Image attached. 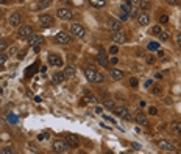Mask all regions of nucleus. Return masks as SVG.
<instances>
[{
    "instance_id": "nucleus-1",
    "label": "nucleus",
    "mask_w": 181,
    "mask_h": 154,
    "mask_svg": "<svg viewBox=\"0 0 181 154\" xmlns=\"http://www.w3.org/2000/svg\"><path fill=\"white\" fill-rule=\"evenodd\" d=\"M67 148H69L67 142H66V140H61V139H58V140H55V142L52 143V150H53L55 153H58V154L64 153Z\"/></svg>"
},
{
    "instance_id": "nucleus-2",
    "label": "nucleus",
    "mask_w": 181,
    "mask_h": 154,
    "mask_svg": "<svg viewBox=\"0 0 181 154\" xmlns=\"http://www.w3.org/2000/svg\"><path fill=\"white\" fill-rule=\"evenodd\" d=\"M70 35L75 36V38H83V36L86 35V30H85V27L80 25V24H72V27H70Z\"/></svg>"
},
{
    "instance_id": "nucleus-3",
    "label": "nucleus",
    "mask_w": 181,
    "mask_h": 154,
    "mask_svg": "<svg viewBox=\"0 0 181 154\" xmlns=\"http://www.w3.org/2000/svg\"><path fill=\"white\" fill-rule=\"evenodd\" d=\"M56 42L58 44H63V45H67V44H70L72 42V35L70 33H67V31H59L58 35H56Z\"/></svg>"
},
{
    "instance_id": "nucleus-4",
    "label": "nucleus",
    "mask_w": 181,
    "mask_h": 154,
    "mask_svg": "<svg viewBox=\"0 0 181 154\" xmlns=\"http://www.w3.org/2000/svg\"><path fill=\"white\" fill-rule=\"evenodd\" d=\"M56 16H58L59 19H63V20H70V19L74 17V13H72L69 8H59V9L56 11Z\"/></svg>"
},
{
    "instance_id": "nucleus-5",
    "label": "nucleus",
    "mask_w": 181,
    "mask_h": 154,
    "mask_svg": "<svg viewBox=\"0 0 181 154\" xmlns=\"http://www.w3.org/2000/svg\"><path fill=\"white\" fill-rule=\"evenodd\" d=\"M108 28L114 33L122 31V22L119 19H108Z\"/></svg>"
},
{
    "instance_id": "nucleus-6",
    "label": "nucleus",
    "mask_w": 181,
    "mask_h": 154,
    "mask_svg": "<svg viewBox=\"0 0 181 154\" xmlns=\"http://www.w3.org/2000/svg\"><path fill=\"white\" fill-rule=\"evenodd\" d=\"M42 40H44V39H42L41 35H33V36L30 38L28 42H30V45L35 48V51H39V45L42 44Z\"/></svg>"
},
{
    "instance_id": "nucleus-7",
    "label": "nucleus",
    "mask_w": 181,
    "mask_h": 154,
    "mask_svg": "<svg viewBox=\"0 0 181 154\" xmlns=\"http://www.w3.org/2000/svg\"><path fill=\"white\" fill-rule=\"evenodd\" d=\"M17 35H19V38H31L33 36V28L30 25H24V27L19 28Z\"/></svg>"
},
{
    "instance_id": "nucleus-8",
    "label": "nucleus",
    "mask_w": 181,
    "mask_h": 154,
    "mask_svg": "<svg viewBox=\"0 0 181 154\" xmlns=\"http://www.w3.org/2000/svg\"><path fill=\"white\" fill-rule=\"evenodd\" d=\"M158 148L162 150V151H166V153L175 151V146H173L170 142H167V140H159V142H158Z\"/></svg>"
},
{
    "instance_id": "nucleus-9",
    "label": "nucleus",
    "mask_w": 181,
    "mask_h": 154,
    "mask_svg": "<svg viewBox=\"0 0 181 154\" xmlns=\"http://www.w3.org/2000/svg\"><path fill=\"white\" fill-rule=\"evenodd\" d=\"M114 114H116L117 117H120V118H123V120H130V118H131L130 112H128V109H127V108H123V106L116 108V109H114Z\"/></svg>"
},
{
    "instance_id": "nucleus-10",
    "label": "nucleus",
    "mask_w": 181,
    "mask_h": 154,
    "mask_svg": "<svg viewBox=\"0 0 181 154\" xmlns=\"http://www.w3.org/2000/svg\"><path fill=\"white\" fill-rule=\"evenodd\" d=\"M39 25H41L42 28H48V27H52V25H53V17H52V16H48V14L41 16V17H39Z\"/></svg>"
},
{
    "instance_id": "nucleus-11",
    "label": "nucleus",
    "mask_w": 181,
    "mask_h": 154,
    "mask_svg": "<svg viewBox=\"0 0 181 154\" xmlns=\"http://www.w3.org/2000/svg\"><path fill=\"white\" fill-rule=\"evenodd\" d=\"M8 20H9V25H11V27H19V25H20V20H22V16H20L19 13H11Z\"/></svg>"
},
{
    "instance_id": "nucleus-12",
    "label": "nucleus",
    "mask_w": 181,
    "mask_h": 154,
    "mask_svg": "<svg viewBox=\"0 0 181 154\" xmlns=\"http://www.w3.org/2000/svg\"><path fill=\"white\" fill-rule=\"evenodd\" d=\"M97 61H98V64H100V66H103V67H106V66L109 64V59H108V56H106V51H105V50H100V51L97 53Z\"/></svg>"
},
{
    "instance_id": "nucleus-13",
    "label": "nucleus",
    "mask_w": 181,
    "mask_h": 154,
    "mask_svg": "<svg viewBox=\"0 0 181 154\" xmlns=\"http://www.w3.org/2000/svg\"><path fill=\"white\" fill-rule=\"evenodd\" d=\"M66 142H67V145L72 146V148H78V146H80V140H78V137L74 135V134H67V135H66Z\"/></svg>"
},
{
    "instance_id": "nucleus-14",
    "label": "nucleus",
    "mask_w": 181,
    "mask_h": 154,
    "mask_svg": "<svg viewBox=\"0 0 181 154\" xmlns=\"http://www.w3.org/2000/svg\"><path fill=\"white\" fill-rule=\"evenodd\" d=\"M111 39H112V42H114L116 45H117V44H123V42L127 40V35H125L123 31H117V33H112Z\"/></svg>"
},
{
    "instance_id": "nucleus-15",
    "label": "nucleus",
    "mask_w": 181,
    "mask_h": 154,
    "mask_svg": "<svg viewBox=\"0 0 181 154\" xmlns=\"http://www.w3.org/2000/svg\"><path fill=\"white\" fill-rule=\"evenodd\" d=\"M137 22H139V25L145 27V25L150 24V16H148L147 13H139V14H137Z\"/></svg>"
},
{
    "instance_id": "nucleus-16",
    "label": "nucleus",
    "mask_w": 181,
    "mask_h": 154,
    "mask_svg": "<svg viewBox=\"0 0 181 154\" xmlns=\"http://www.w3.org/2000/svg\"><path fill=\"white\" fill-rule=\"evenodd\" d=\"M85 75H86V78H88V81H95V75H97V72L94 70V66L90 64V66H88L86 69H85Z\"/></svg>"
},
{
    "instance_id": "nucleus-17",
    "label": "nucleus",
    "mask_w": 181,
    "mask_h": 154,
    "mask_svg": "<svg viewBox=\"0 0 181 154\" xmlns=\"http://www.w3.org/2000/svg\"><path fill=\"white\" fill-rule=\"evenodd\" d=\"M48 62H50L52 66H56V67H61V66H63V59H61V56H58V55H50V56H48Z\"/></svg>"
},
{
    "instance_id": "nucleus-18",
    "label": "nucleus",
    "mask_w": 181,
    "mask_h": 154,
    "mask_svg": "<svg viewBox=\"0 0 181 154\" xmlns=\"http://www.w3.org/2000/svg\"><path fill=\"white\" fill-rule=\"evenodd\" d=\"M134 120H136V123H137V125H140V126H147V125H148L147 117L144 115L142 112H137V114L134 115Z\"/></svg>"
},
{
    "instance_id": "nucleus-19",
    "label": "nucleus",
    "mask_w": 181,
    "mask_h": 154,
    "mask_svg": "<svg viewBox=\"0 0 181 154\" xmlns=\"http://www.w3.org/2000/svg\"><path fill=\"white\" fill-rule=\"evenodd\" d=\"M83 103H92V104H95V103H97V98H95L92 93H89L88 90H85V95H83Z\"/></svg>"
},
{
    "instance_id": "nucleus-20",
    "label": "nucleus",
    "mask_w": 181,
    "mask_h": 154,
    "mask_svg": "<svg viewBox=\"0 0 181 154\" xmlns=\"http://www.w3.org/2000/svg\"><path fill=\"white\" fill-rule=\"evenodd\" d=\"M111 78H112L114 81H120V79L123 78V72L119 70V69H112V70H111Z\"/></svg>"
},
{
    "instance_id": "nucleus-21",
    "label": "nucleus",
    "mask_w": 181,
    "mask_h": 154,
    "mask_svg": "<svg viewBox=\"0 0 181 154\" xmlns=\"http://www.w3.org/2000/svg\"><path fill=\"white\" fill-rule=\"evenodd\" d=\"M63 73H64L66 79H67V78H74V77H75V69H74L72 66H67V67H66V70H64Z\"/></svg>"
},
{
    "instance_id": "nucleus-22",
    "label": "nucleus",
    "mask_w": 181,
    "mask_h": 154,
    "mask_svg": "<svg viewBox=\"0 0 181 154\" xmlns=\"http://www.w3.org/2000/svg\"><path fill=\"white\" fill-rule=\"evenodd\" d=\"M52 79H53L55 84H61L63 81H66V77H64V73H55Z\"/></svg>"
},
{
    "instance_id": "nucleus-23",
    "label": "nucleus",
    "mask_w": 181,
    "mask_h": 154,
    "mask_svg": "<svg viewBox=\"0 0 181 154\" xmlns=\"http://www.w3.org/2000/svg\"><path fill=\"white\" fill-rule=\"evenodd\" d=\"M89 3H90V6H94V8H103V6H106L105 0H90Z\"/></svg>"
},
{
    "instance_id": "nucleus-24",
    "label": "nucleus",
    "mask_w": 181,
    "mask_h": 154,
    "mask_svg": "<svg viewBox=\"0 0 181 154\" xmlns=\"http://www.w3.org/2000/svg\"><path fill=\"white\" fill-rule=\"evenodd\" d=\"M151 93H153V95H161V93H162V86H159V84H153V87H151Z\"/></svg>"
},
{
    "instance_id": "nucleus-25",
    "label": "nucleus",
    "mask_w": 181,
    "mask_h": 154,
    "mask_svg": "<svg viewBox=\"0 0 181 154\" xmlns=\"http://www.w3.org/2000/svg\"><path fill=\"white\" fill-rule=\"evenodd\" d=\"M147 48L151 50V51H158V50H159V42H155V40H153V42H150V44L147 45Z\"/></svg>"
},
{
    "instance_id": "nucleus-26",
    "label": "nucleus",
    "mask_w": 181,
    "mask_h": 154,
    "mask_svg": "<svg viewBox=\"0 0 181 154\" xmlns=\"http://www.w3.org/2000/svg\"><path fill=\"white\" fill-rule=\"evenodd\" d=\"M103 106H105L106 109H109V111H114V106H116V104H114L112 100H105V101H103Z\"/></svg>"
},
{
    "instance_id": "nucleus-27",
    "label": "nucleus",
    "mask_w": 181,
    "mask_h": 154,
    "mask_svg": "<svg viewBox=\"0 0 181 154\" xmlns=\"http://www.w3.org/2000/svg\"><path fill=\"white\" fill-rule=\"evenodd\" d=\"M139 6H140L142 9H148V8H151V2H147V0H140V2H139Z\"/></svg>"
},
{
    "instance_id": "nucleus-28",
    "label": "nucleus",
    "mask_w": 181,
    "mask_h": 154,
    "mask_svg": "<svg viewBox=\"0 0 181 154\" xmlns=\"http://www.w3.org/2000/svg\"><path fill=\"white\" fill-rule=\"evenodd\" d=\"M170 128H172V131L180 132V131H181V121H173V123L170 125Z\"/></svg>"
},
{
    "instance_id": "nucleus-29",
    "label": "nucleus",
    "mask_w": 181,
    "mask_h": 154,
    "mask_svg": "<svg viewBox=\"0 0 181 154\" xmlns=\"http://www.w3.org/2000/svg\"><path fill=\"white\" fill-rule=\"evenodd\" d=\"M151 35H155V36H159L161 33H162V30H161V27L159 25H155L153 28H151V31H150Z\"/></svg>"
},
{
    "instance_id": "nucleus-30",
    "label": "nucleus",
    "mask_w": 181,
    "mask_h": 154,
    "mask_svg": "<svg viewBox=\"0 0 181 154\" xmlns=\"http://www.w3.org/2000/svg\"><path fill=\"white\" fill-rule=\"evenodd\" d=\"M6 48H8V42L5 39H0V53H3Z\"/></svg>"
},
{
    "instance_id": "nucleus-31",
    "label": "nucleus",
    "mask_w": 181,
    "mask_h": 154,
    "mask_svg": "<svg viewBox=\"0 0 181 154\" xmlns=\"http://www.w3.org/2000/svg\"><path fill=\"white\" fill-rule=\"evenodd\" d=\"M103 81H105V75L97 72V75H95V81H94V82H103Z\"/></svg>"
},
{
    "instance_id": "nucleus-32",
    "label": "nucleus",
    "mask_w": 181,
    "mask_h": 154,
    "mask_svg": "<svg viewBox=\"0 0 181 154\" xmlns=\"http://www.w3.org/2000/svg\"><path fill=\"white\" fill-rule=\"evenodd\" d=\"M159 22H161V24H167V22H169V16H167V14H161V16H159Z\"/></svg>"
},
{
    "instance_id": "nucleus-33",
    "label": "nucleus",
    "mask_w": 181,
    "mask_h": 154,
    "mask_svg": "<svg viewBox=\"0 0 181 154\" xmlns=\"http://www.w3.org/2000/svg\"><path fill=\"white\" fill-rule=\"evenodd\" d=\"M6 59H8V56H6L5 53H0V67H2V66H5Z\"/></svg>"
},
{
    "instance_id": "nucleus-34",
    "label": "nucleus",
    "mask_w": 181,
    "mask_h": 154,
    "mask_svg": "<svg viewBox=\"0 0 181 154\" xmlns=\"http://www.w3.org/2000/svg\"><path fill=\"white\" fill-rule=\"evenodd\" d=\"M52 2H48V0H44V2H39L38 3V8H47L48 5H50Z\"/></svg>"
},
{
    "instance_id": "nucleus-35",
    "label": "nucleus",
    "mask_w": 181,
    "mask_h": 154,
    "mask_svg": "<svg viewBox=\"0 0 181 154\" xmlns=\"http://www.w3.org/2000/svg\"><path fill=\"white\" fill-rule=\"evenodd\" d=\"M159 38H161V40H169V38H170V35H169L167 31H162V33L159 35Z\"/></svg>"
},
{
    "instance_id": "nucleus-36",
    "label": "nucleus",
    "mask_w": 181,
    "mask_h": 154,
    "mask_svg": "<svg viewBox=\"0 0 181 154\" xmlns=\"http://www.w3.org/2000/svg\"><path fill=\"white\" fill-rule=\"evenodd\" d=\"M0 154H13V148H9V146H6V148H2Z\"/></svg>"
},
{
    "instance_id": "nucleus-37",
    "label": "nucleus",
    "mask_w": 181,
    "mask_h": 154,
    "mask_svg": "<svg viewBox=\"0 0 181 154\" xmlns=\"http://www.w3.org/2000/svg\"><path fill=\"white\" fill-rule=\"evenodd\" d=\"M8 118H9V123H17V121H19V120H17V115H14V114H9Z\"/></svg>"
},
{
    "instance_id": "nucleus-38",
    "label": "nucleus",
    "mask_w": 181,
    "mask_h": 154,
    "mask_svg": "<svg viewBox=\"0 0 181 154\" xmlns=\"http://www.w3.org/2000/svg\"><path fill=\"white\" fill-rule=\"evenodd\" d=\"M117 51H119V47H117V45H112V47L109 48V53H111V55H117Z\"/></svg>"
},
{
    "instance_id": "nucleus-39",
    "label": "nucleus",
    "mask_w": 181,
    "mask_h": 154,
    "mask_svg": "<svg viewBox=\"0 0 181 154\" xmlns=\"http://www.w3.org/2000/svg\"><path fill=\"white\" fill-rule=\"evenodd\" d=\"M130 19V16L128 14H125V13H122L120 14V22H125V20H128Z\"/></svg>"
},
{
    "instance_id": "nucleus-40",
    "label": "nucleus",
    "mask_w": 181,
    "mask_h": 154,
    "mask_svg": "<svg viewBox=\"0 0 181 154\" xmlns=\"http://www.w3.org/2000/svg\"><path fill=\"white\" fill-rule=\"evenodd\" d=\"M130 86L131 87H137V78H131L130 79Z\"/></svg>"
},
{
    "instance_id": "nucleus-41",
    "label": "nucleus",
    "mask_w": 181,
    "mask_h": 154,
    "mask_svg": "<svg viewBox=\"0 0 181 154\" xmlns=\"http://www.w3.org/2000/svg\"><path fill=\"white\" fill-rule=\"evenodd\" d=\"M109 62H111V64H112V66H116V64H117V62H119V58H117V56H112V58H111V59H109Z\"/></svg>"
},
{
    "instance_id": "nucleus-42",
    "label": "nucleus",
    "mask_w": 181,
    "mask_h": 154,
    "mask_svg": "<svg viewBox=\"0 0 181 154\" xmlns=\"http://www.w3.org/2000/svg\"><path fill=\"white\" fill-rule=\"evenodd\" d=\"M147 62L148 64H155V56H147Z\"/></svg>"
},
{
    "instance_id": "nucleus-43",
    "label": "nucleus",
    "mask_w": 181,
    "mask_h": 154,
    "mask_svg": "<svg viewBox=\"0 0 181 154\" xmlns=\"http://www.w3.org/2000/svg\"><path fill=\"white\" fill-rule=\"evenodd\" d=\"M151 84H153V79H147L145 81V87H151Z\"/></svg>"
},
{
    "instance_id": "nucleus-44",
    "label": "nucleus",
    "mask_w": 181,
    "mask_h": 154,
    "mask_svg": "<svg viewBox=\"0 0 181 154\" xmlns=\"http://www.w3.org/2000/svg\"><path fill=\"white\" fill-rule=\"evenodd\" d=\"M44 139H47V134H39V135H38V140H39V142L44 140Z\"/></svg>"
},
{
    "instance_id": "nucleus-45",
    "label": "nucleus",
    "mask_w": 181,
    "mask_h": 154,
    "mask_svg": "<svg viewBox=\"0 0 181 154\" xmlns=\"http://www.w3.org/2000/svg\"><path fill=\"white\" fill-rule=\"evenodd\" d=\"M156 112H158V109H156V108H150V114H151V115H155Z\"/></svg>"
},
{
    "instance_id": "nucleus-46",
    "label": "nucleus",
    "mask_w": 181,
    "mask_h": 154,
    "mask_svg": "<svg viewBox=\"0 0 181 154\" xmlns=\"http://www.w3.org/2000/svg\"><path fill=\"white\" fill-rule=\"evenodd\" d=\"M177 44H178V47H181V33L177 36Z\"/></svg>"
},
{
    "instance_id": "nucleus-47",
    "label": "nucleus",
    "mask_w": 181,
    "mask_h": 154,
    "mask_svg": "<svg viewBox=\"0 0 181 154\" xmlns=\"http://www.w3.org/2000/svg\"><path fill=\"white\" fill-rule=\"evenodd\" d=\"M167 3H169V5H178V2H177V0H169Z\"/></svg>"
},
{
    "instance_id": "nucleus-48",
    "label": "nucleus",
    "mask_w": 181,
    "mask_h": 154,
    "mask_svg": "<svg viewBox=\"0 0 181 154\" xmlns=\"http://www.w3.org/2000/svg\"><path fill=\"white\" fill-rule=\"evenodd\" d=\"M133 148H134V150H139V148H140V145H139V143H133Z\"/></svg>"
},
{
    "instance_id": "nucleus-49",
    "label": "nucleus",
    "mask_w": 181,
    "mask_h": 154,
    "mask_svg": "<svg viewBox=\"0 0 181 154\" xmlns=\"http://www.w3.org/2000/svg\"><path fill=\"white\" fill-rule=\"evenodd\" d=\"M105 154H114V153H112V151H106Z\"/></svg>"
},
{
    "instance_id": "nucleus-50",
    "label": "nucleus",
    "mask_w": 181,
    "mask_h": 154,
    "mask_svg": "<svg viewBox=\"0 0 181 154\" xmlns=\"http://www.w3.org/2000/svg\"><path fill=\"white\" fill-rule=\"evenodd\" d=\"M77 154H86V153H85V151H78Z\"/></svg>"
},
{
    "instance_id": "nucleus-51",
    "label": "nucleus",
    "mask_w": 181,
    "mask_h": 154,
    "mask_svg": "<svg viewBox=\"0 0 181 154\" xmlns=\"http://www.w3.org/2000/svg\"><path fill=\"white\" fill-rule=\"evenodd\" d=\"M177 154H181V148H180V150H178V153H177Z\"/></svg>"
},
{
    "instance_id": "nucleus-52",
    "label": "nucleus",
    "mask_w": 181,
    "mask_h": 154,
    "mask_svg": "<svg viewBox=\"0 0 181 154\" xmlns=\"http://www.w3.org/2000/svg\"><path fill=\"white\" fill-rule=\"evenodd\" d=\"M178 135H180V137H181V131H180V132H178Z\"/></svg>"
},
{
    "instance_id": "nucleus-53",
    "label": "nucleus",
    "mask_w": 181,
    "mask_h": 154,
    "mask_svg": "<svg viewBox=\"0 0 181 154\" xmlns=\"http://www.w3.org/2000/svg\"><path fill=\"white\" fill-rule=\"evenodd\" d=\"M180 148H181V142H180Z\"/></svg>"
}]
</instances>
